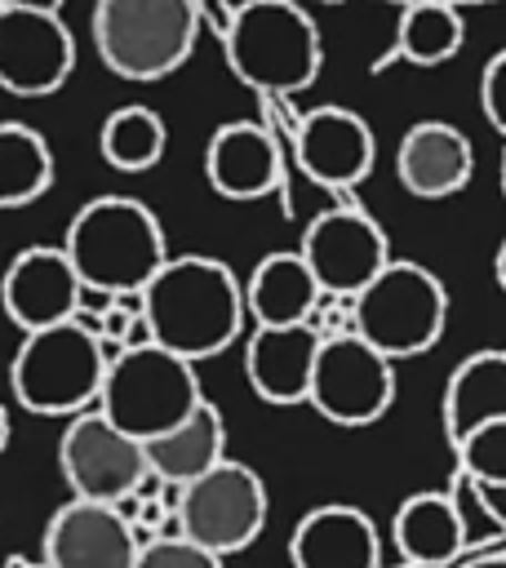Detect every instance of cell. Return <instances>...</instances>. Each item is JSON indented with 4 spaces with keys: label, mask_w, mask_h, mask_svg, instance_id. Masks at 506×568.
I'll return each mask as SVG.
<instances>
[{
    "label": "cell",
    "mask_w": 506,
    "mask_h": 568,
    "mask_svg": "<svg viewBox=\"0 0 506 568\" xmlns=\"http://www.w3.org/2000/svg\"><path fill=\"white\" fill-rule=\"evenodd\" d=\"M4 444H9V413H4V404H0V453H4Z\"/></svg>",
    "instance_id": "33"
},
{
    "label": "cell",
    "mask_w": 506,
    "mask_h": 568,
    "mask_svg": "<svg viewBox=\"0 0 506 568\" xmlns=\"http://www.w3.org/2000/svg\"><path fill=\"white\" fill-rule=\"evenodd\" d=\"M107 368H111V355H107L98 328L67 320V324L22 337V346L13 351V364H9V382H13V399L27 413L71 422L75 413L98 408Z\"/></svg>",
    "instance_id": "4"
},
{
    "label": "cell",
    "mask_w": 506,
    "mask_h": 568,
    "mask_svg": "<svg viewBox=\"0 0 506 568\" xmlns=\"http://www.w3.org/2000/svg\"><path fill=\"white\" fill-rule=\"evenodd\" d=\"M146 453V470L164 484H191L200 475H209L217 462H226V422L217 413V404H200L186 422H178L173 430L155 435L142 444Z\"/></svg>",
    "instance_id": "22"
},
{
    "label": "cell",
    "mask_w": 506,
    "mask_h": 568,
    "mask_svg": "<svg viewBox=\"0 0 506 568\" xmlns=\"http://www.w3.org/2000/svg\"><path fill=\"white\" fill-rule=\"evenodd\" d=\"M448 324V288L422 262L391 257L386 271L351 297V333L386 359L431 351Z\"/></svg>",
    "instance_id": "6"
},
{
    "label": "cell",
    "mask_w": 506,
    "mask_h": 568,
    "mask_svg": "<svg viewBox=\"0 0 506 568\" xmlns=\"http://www.w3.org/2000/svg\"><path fill=\"white\" fill-rule=\"evenodd\" d=\"M315 275V284L324 288V297L351 302L360 288H368L386 262H391V240L386 231L355 204H333L324 213H315L302 231V248H297Z\"/></svg>",
    "instance_id": "10"
},
{
    "label": "cell",
    "mask_w": 506,
    "mask_h": 568,
    "mask_svg": "<svg viewBox=\"0 0 506 568\" xmlns=\"http://www.w3.org/2000/svg\"><path fill=\"white\" fill-rule=\"evenodd\" d=\"M89 36L120 80H164L195 53L200 9L195 0H98Z\"/></svg>",
    "instance_id": "5"
},
{
    "label": "cell",
    "mask_w": 506,
    "mask_h": 568,
    "mask_svg": "<svg viewBox=\"0 0 506 568\" xmlns=\"http://www.w3.org/2000/svg\"><path fill=\"white\" fill-rule=\"evenodd\" d=\"M502 195H506V151H502Z\"/></svg>",
    "instance_id": "34"
},
{
    "label": "cell",
    "mask_w": 506,
    "mask_h": 568,
    "mask_svg": "<svg viewBox=\"0 0 506 568\" xmlns=\"http://www.w3.org/2000/svg\"><path fill=\"white\" fill-rule=\"evenodd\" d=\"M462 568H506V555H479V559H470Z\"/></svg>",
    "instance_id": "32"
},
{
    "label": "cell",
    "mask_w": 506,
    "mask_h": 568,
    "mask_svg": "<svg viewBox=\"0 0 506 568\" xmlns=\"http://www.w3.org/2000/svg\"><path fill=\"white\" fill-rule=\"evenodd\" d=\"M391 537L408 564L439 568L457 559V550L466 546V519L448 493H413L399 501L391 519Z\"/></svg>",
    "instance_id": "23"
},
{
    "label": "cell",
    "mask_w": 506,
    "mask_h": 568,
    "mask_svg": "<svg viewBox=\"0 0 506 568\" xmlns=\"http://www.w3.org/2000/svg\"><path fill=\"white\" fill-rule=\"evenodd\" d=\"M479 106L488 115V124L506 138V49L488 58L484 75H479Z\"/></svg>",
    "instance_id": "29"
},
{
    "label": "cell",
    "mask_w": 506,
    "mask_h": 568,
    "mask_svg": "<svg viewBox=\"0 0 506 568\" xmlns=\"http://www.w3.org/2000/svg\"><path fill=\"white\" fill-rule=\"evenodd\" d=\"M462 40H466L462 13L444 0H422V4H408L404 18H399L395 58L413 62V67H439V62L457 58Z\"/></svg>",
    "instance_id": "26"
},
{
    "label": "cell",
    "mask_w": 506,
    "mask_h": 568,
    "mask_svg": "<svg viewBox=\"0 0 506 568\" xmlns=\"http://www.w3.org/2000/svg\"><path fill=\"white\" fill-rule=\"evenodd\" d=\"M200 404H204V390H200L195 364L173 355V351H164V346H155V342L120 351L111 359L102 395H98V413L111 417L138 444L173 430Z\"/></svg>",
    "instance_id": "7"
},
{
    "label": "cell",
    "mask_w": 506,
    "mask_h": 568,
    "mask_svg": "<svg viewBox=\"0 0 506 568\" xmlns=\"http://www.w3.org/2000/svg\"><path fill=\"white\" fill-rule=\"evenodd\" d=\"M306 404L333 426H373L395 404V359L355 333H328L315 355Z\"/></svg>",
    "instance_id": "9"
},
{
    "label": "cell",
    "mask_w": 506,
    "mask_h": 568,
    "mask_svg": "<svg viewBox=\"0 0 506 568\" xmlns=\"http://www.w3.org/2000/svg\"><path fill=\"white\" fill-rule=\"evenodd\" d=\"M75 71V36L53 9L0 4V89L18 98H49Z\"/></svg>",
    "instance_id": "12"
},
{
    "label": "cell",
    "mask_w": 506,
    "mask_h": 568,
    "mask_svg": "<svg viewBox=\"0 0 506 568\" xmlns=\"http://www.w3.org/2000/svg\"><path fill=\"white\" fill-rule=\"evenodd\" d=\"M320 342H324V333L315 320L253 328L244 342V377H249L253 395L266 404H306Z\"/></svg>",
    "instance_id": "16"
},
{
    "label": "cell",
    "mask_w": 506,
    "mask_h": 568,
    "mask_svg": "<svg viewBox=\"0 0 506 568\" xmlns=\"http://www.w3.org/2000/svg\"><path fill=\"white\" fill-rule=\"evenodd\" d=\"M53 186V151L22 120L0 124V209L36 204Z\"/></svg>",
    "instance_id": "24"
},
{
    "label": "cell",
    "mask_w": 506,
    "mask_h": 568,
    "mask_svg": "<svg viewBox=\"0 0 506 568\" xmlns=\"http://www.w3.org/2000/svg\"><path fill=\"white\" fill-rule=\"evenodd\" d=\"M293 155L302 173L328 191H351L373 173L377 138L368 120L351 106H315L297 120Z\"/></svg>",
    "instance_id": "15"
},
{
    "label": "cell",
    "mask_w": 506,
    "mask_h": 568,
    "mask_svg": "<svg viewBox=\"0 0 506 568\" xmlns=\"http://www.w3.org/2000/svg\"><path fill=\"white\" fill-rule=\"evenodd\" d=\"M133 568H222V559L186 537H151L142 541Z\"/></svg>",
    "instance_id": "28"
},
{
    "label": "cell",
    "mask_w": 506,
    "mask_h": 568,
    "mask_svg": "<svg viewBox=\"0 0 506 568\" xmlns=\"http://www.w3.org/2000/svg\"><path fill=\"white\" fill-rule=\"evenodd\" d=\"M80 297H84V284L67 257V248L58 244H36V248H22L4 280H0V302H4V315L22 328V333H40V328H53V324H67V320H80Z\"/></svg>",
    "instance_id": "14"
},
{
    "label": "cell",
    "mask_w": 506,
    "mask_h": 568,
    "mask_svg": "<svg viewBox=\"0 0 506 568\" xmlns=\"http://www.w3.org/2000/svg\"><path fill=\"white\" fill-rule=\"evenodd\" d=\"M244 306L253 315V328L311 324L324 306V288L315 284L302 253H266L244 284Z\"/></svg>",
    "instance_id": "20"
},
{
    "label": "cell",
    "mask_w": 506,
    "mask_h": 568,
    "mask_svg": "<svg viewBox=\"0 0 506 568\" xmlns=\"http://www.w3.org/2000/svg\"><path fill=\"white\" fill-rule=\"evenodd\" d=\"M470 488H475V501L484 506V515L497 528H506V484H470Z\"/></svg>",
    "instance_id": "30"
},
{
    "label": "cell",
    "mask_w": 506,
    "mask_h": 568,
    "mask_svg": "<svg viewBox=\"0 0 506 568\" xmlns=\"http://www.w3.org/2000/svg\"><path fill=\"white\" fill-rule=\"evenodd\" d=\"M493 275H497V288L506 293V240H502V248H497V257H493Z\"/></svg>",
    "instance_id": "31"
},
{
    "label": "cell",
    "mask_w": 506,
    "mask_h": 568,
    "mask_svg": "<svg viewBox=\"0 0 506 568\" xmlns=\"http://www.w3.org/2000/svg\"><path fill=\"white\" fill-rule=\"evenodd\" d=\"M84 293L111 297H142V288L169 262L160 217L133 195H98L75 209L62 240Z\"/></svg>",
    "instance_id": "2"
},
{
    "label": "cell",
    "mask_w": 506,
    "mask_h": 568,
    "mask_svg": "<svg viewBox=\"0 0 506 568\" xmlns=\"http://www.w3.org/2000/svg\"><path fill=\"white\" fill-rule=\"evenodd\" d=\"M444 435L457 448L479 426L506 417V351H475L466 355L448 386H444Z\"/></svg>",
    "instance_id": "21"
},
{
    "label": "cell",
    "mask_w": 506,
    "mask_h": 568,
    "mask_svg": "<svg viewBox=\"0 0 506 568\" xmlns=\"http://www.w3.org/2000/svg\"><path fill=\"white\" fill-rule=\"evenodd\" d=\"M475 173L470 138L448 120H417L395 146V178L417 200H448Z\"/></svg>",
    "instance_id": "17"
},
{
    "label": "cell",
    "mask_w": 506,
    "mask_h": 568,
    "mask_svg": "<svg viewBox=\"0 0 506 568\" xmlns=\"http://www.w3.org/2000/svg\"><path fill=\"white\" fill-rule=\"evenodd\" d=\"M178 528L186 541L222 555H235L257 541L266 528V484L244 462H217L209 475L182 484Z\"/></svg>",
    "instance_id": "8"
},
{
    "label": "cell",
    "mask_w": 506,
    "mask_h": 568,
    "mask_svg": "<svg viewBox=\"0 0 506 568\" xmlns=\"http://www.w3.org/2000/svg\"><path fill=\"white\" fill-rule=\"evenodd\" d=\"M324 4H342V0H324Z\"/></svg>",
    "instance_id": "35"
},
{
    "label": "cell",
    "mask_w": 506,
    "mask_h": 568,
    "mask_svg": "<svg viewBox=\"0 0 506 568\" xmlns=\"http://www.w3.org/2000/svg\"><path fill=\"white\" fill-rule=\"evenodd\" d=\"M231 71L271 98H289L315 84L324 40L315 18L293 0H244L226 22Z\"/></svg>",
    "instance_id": "3"
},
{
    "label": "cell",
    "mask_w": 506,
    "mask_h": 568,
    "mask_svg": "<svg viewBox=\"0 0 506 568\" xmlns=\"http://www.w3.org/2000/svg\"><path fill=\"white\" fill-rule=\"evenodd\" d=\"M457 462L470 484H506V417L488 422L470 439H462Z\"/></svg>",
    "instance_id": "27"
},
{
    "label": "cell",
    "mask_w": 506,
    "mask_h": 568,
    "mask_svg": "<svg viewBox=\"0 0 506 568\" xmlns=\"http://www.w3.org/2000/svg\"><path fill=\"white\" fill-rule=\"evenodd\" d=\"M142 315L155 346L195 364L222 355L240 337L249 306L244 284L226 262L204 253H178L142 288Z\"/></svg>",
    "instance_id": "1"
},
{
    "label": "cell",
    "mask_w": 506,
    "mask_h": 568,
    "mask_svg": "<svg viewBox=\"0 0 506 568\" xmlns=\"http://www.w3.org/2000/svg\"><path fill=\"white\" fill-rule=\"evenodd\" d=\"M289 559L293 568H382V537L360 506L328 501L297 519Z\"/></svg>",
    "instance_id": "19"
},
{
    "label": "cell",
    "mask_w": 506,
    "mask_h": 568,
    "mask_svg": "<svg viewBox=\"0 0 506 568\" xmlns=\"http://www.w3.org/2000/svg\"><path fill=\"white\" fill-rule=\"evenodd\" d=\"M204 178L222 200H262L280 186V142L266 124L226 120L204 146Z\"/></svg>",
    "instance_id": "18"
},
{
    "label": "cell",
    "mask_w": 506,
    "mask_h": 568,
    "mask_svg": "<svg viewBox=\"0 0 506 568\" xmlns=\"http://www.w3.org/2000/svg\"><path fill=\"white\" fill-rule=\"evenodd\" d=\"M138 528L111 501H62L44 528V564L49 568H133L138 564Z\"/></svg>",
    "instance_id": "13"
},
{
    "label": "cell",
    "mask_w": 506,
    "mask_h": 568,
    "mask_svg": "<svg viewBox=\"0 0 506 568\" xmlns=\"http://www.w3.org/2000/svg\"><path fill=\"white\" fill-rule=\"evenodd\" d=\"M58 470L80 501H129L146 475V453L98 408L75 413L58 439Z\"/></svg>",
    "instance_id": "11"
},
{
    "label": "cell",
    "mask_w": 506,
    "mask_h": 568,
    "mask_svg": "<svg viewBox=\"0 0 506 568\" xmlns=\"http://www.w3.org/2000/svg\"><path fill=\"white\" fill-rule=\"evenodd\" d=\"M164 146H169V129L160 120V111L142 106V102H129V106H115L102 129H98V151L102 160L115 169V173H146L164 160Z\"/></svg>",
    "instance_id": "25"
}]
</instances>
